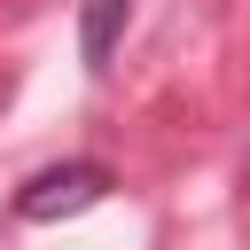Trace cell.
Masks as SVG:
<instances>
[{"instance_id": "1", "label": "cell", "mask_w": 250, "mask_h": 250, "mask_svg": "<svg viewBox=\"0 0 250 250\" xmlns=\"http://www.w3.org/2000/svg\"><path fill=\"white\" fill-rule=\"evenodd\" d=\"M109 188H117V172H109L102 156H62V164H47V172H31V180L16 188V219H23V227H55V219L102 203Z\"/></svg>"}, {"instance_id": "2", "label": "cell", "mask_w": 250, "mask_h": 250, "mask_svg": "<svg viewBox=\"0 0 250 250\" xmlns=\"http://www.w3.org/2000/svg\"><path fill=\"white\" fill-rule=\"evenodd\" d=\"M125 23H133V0H78V62H86L94 78L109 70V55H117Z\"/></svg>"}]
</instances>
